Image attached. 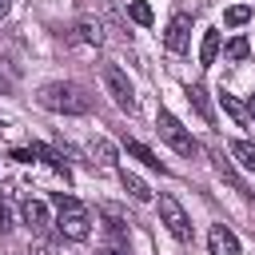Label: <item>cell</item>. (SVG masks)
Instances as JSON below:
<instances>
[{
    "label": "cell",
    "mask_w": 255,
    "mask_h": 255,
    "mask_svg": "<svg viewBox=\"0 0 255 255\" xmlns=\"http://www.w3.org/2000/svg\"><path fill=\"white\" fill-rule=\"evenodd\" d=\"M36 100H40V108L60 112V116H84V112H92V96H88L80 84H72V80H52V84H44Z\"/></svg>",
    "instance_id": "6da1fadb"
},
{
    "label": "cell",
    "mask_w": 255,
    "mask_h": 255,
    "mask_svg": "<svg viewBox=\"0 0 255 255\" xmlns=\"http://www.w3.org/2000/svg\"><path fill=\"white\" fill-rule=\"evenodd\" d=\"M56 227L64 239H88L92 235V219H88V207L76 199V195H56Z\"/></svg>",
    "instance_id": "7a4b0ae2"
},
{
    "label": "cell",
    "mask_w": 255,
    "mask_h": 255,
    "mask_svg": "<svg viewBox=\"0 0 255 255\" xmlns=\"http://www.w3.org/2000/svg\"><path fill=\"white\" fill-rule=\"evenodd\" d=\"M155 131L167 139V147H171L175 155H187V159H191V155H199V139H195V135H191V131H187L171 112H159V116H155Z\"/></svg>",
    "instance_id": "3957f363"
},
{
    "label": "cell",
    "mask_w": 255,
    "mask_h": 255,
    "mask_svg": "<svg viewBox=\"0 0 255 255\" xmlns=\"http://www.w3.org/2000/svg\"><path fill=\"white\" fill-rule=\"evenodd\" d=\"M100 80H104V88H108V96H112V104L120 112H135V88H131L128 72H120L116 64H104L100 68Z\"/></svg>",
    "instance_id": "277c9868"
},
{
    "label": "cell",
    "mask_w": 255,
    "mask_h": 255,
    "mask_svg": "<svg viewBox=\"0 0 255 255\" xmlns=\"http://www.w3.org/2000/svg\"><path fill=\"white\" fill-rule=\"evenodd\" d=\"M159 219H163V227H167L179 243H187V239H191V219H187V211L179 207V199H175V195H159Z\"/></svg>",
    "instance_id": "5b68a950"
},
{
    "label": "cell",
    "mask_w": 255,
    "mask_h": 255,
    "mask_svg": "<svg viewBox=\"0 0 255 255\" xmlns=\"http://www.w3.org/2000/svg\"><path fill=\"white\" fill-rule=\"evenodd\" d=\"M187 40H191V16L187 12H175L171 16V24H167V32H163V44H167V52H187Z\"/></svg>",
    "instance_id": "8992f818"
},
{
    "label": "cell",
    "mask_w": 255,
    "mask_h": 255,
    "mask_svg": "<svg viewBox=\"0 0 255 255\" xmlns=\"http://www.w3.org/2000/svg\"><path fill=\"white\" fill-rule=\"evenodd\" d=\"M207 251H211V255H239V239H235V231L223 227V223H215V227L207 231Z\"/></svg>",
    "instance_id": "52a82bcc"
},
{
    "label": "cell",
    "mask_w": 255,
    "mask_h": 255,
    "mask_svg": "<svg viewBox=\"0 0 255 255\" xmlns=\"http://www.w3.org/2000/svg\"><path fill=\"white\" fill-rule=\"evenodd\" d=\"M88 155H92V163H100V167H116V147H112L104 135H92V139H88Z\"/></svg>",
    "instance_id": "ba28073f"
},
{
    "label": "cell",
    "mask_w": 255,
    "mask_h": 255,
    "mask_svg": "<svg viewBox=\"0 0 255 255\" xmlns=\"http://www.w3.org/2000/svg\"><path fill=\"white\" fill-rule=\"evenodd\" d=\"M211 163H215V175H219V179H227V183H231V187H235V191H247V183H243V179H239V171H235V167H231V159H227V155H223V151H219V147H215V151H211Z\"/></svg>",
    "instance_id": "9c48e42d"
},
{
    "label": "cell",
    "mask_w": 255,
    "mask_h": 255,
    "mask_svg": "<svg viewBox=\"0 0 255 255\" xmlns=\"http://www.w3.org/2000/svg\"><path fill=\"white\" fill-rule=\"evenodd\" d=\"M120 183H124V191H128V195H131L135 203H147V199H151V187H147V183H143V179H139L135 171L120 167Z\"/></svg>",
    "instance_id": "30bf717a"
},
{
    "label": "cell",
    "mask_w": 255,
    "mask_h": 255,
    "mask_svg": "<svg viewBox=\"0 0 255 255\" xmlns=\"http://www.w3.org/2000/svg\"><path fill=\"white\" fill-rule=\"evenodd\" d=\"M48 203H40V199H28L24 203V223L32 227V231H40V227H48Z\"/></svg>",
    "instance_id": "8fae6325"
},
{
    "label": "cell",
    "mask_w": 255,
    "mask_h": 255,
    "mask_svg": "<svg viewBox=\"0 0 255 255\" xmlns=\"http://www.w3.org/2000/svg\"><path fill=\"white\" fill-rule=\"evenodd\" d=\"M215 56H219V28H207L199 40V64L207 68V64H215Z\"/></svg>",
    "instance_id": "7c38bea8"
},
{
    "label": "cell",
    "mask_w": 255,
    "mask_h": 255,
    "mask_svg": "<svg viewBox=\"0 0 255 255\" xmlns=\"http://www.w3.org/2000/svg\"><path fill=\"white\" fill-rule=\"evenodd\" d=\"M219 108H223V112H227V116L235 120V128H247V124H251V116H247V108H243V104H239L235 96H227V92H219Z\"/></svg>",
    "instance_id": "4fadbf2b"
},
{
    "label": "cell",
    "mask_w": 255,
    "mask_h": 255,
    "mask_svg": "<svg viewBox=\"0 0 255 255\" xmlns=\"http://www.w3.org/2000/svg\"><path fill=\"white\" fill-rule=\"evenodd\" d=\"M187 100H191V108H195V112H199L207 124L215 120V112H211V104H207V92H203L199 84H187Z\"/></svg>",
    "instance_id": "5bb4252c"
},
{
    "label": "cell",
    "mask_w": 255,
    "mask_h": 255,
    "mask_svg": "<svg viewBox=\"0 0 255 255\" xmlns=\"http://www.w3.org/2000/svg\"><path fill=\"white\" fill-rule=\"evenodd\" d=\"M76 32H80L88 44H104V40H108V36H104V24H100V20H92V16H84V20L76 24Z\"/></svg>",
    "instance_id": "9a60e30c"
},
{
    "label": "cell",
    "mask_w": 255,
    "mask_h": 255,
    "mask_svg": "<svg viewBox=\"0 0 255 255\" xmlns=\"http://www.w3.org/2000/svg\"><path fill=\"white\" fill-rule=\"evenodd\" d=\"M231 155H235L247 171H255V143H251V139H231Z\"/></svg>",
    "instance_id": "2e32d148"
},
{
    "label": "cell",
    "mask_w": 255,
    "mask_h": 255,
    "mask_svg": "<svg viewBox=\"0 0 255 255\" xmlns=\"http://www.w3.org/2000/svg\"><path fill=\"white\" fill-rule=\"evenodd\" d=\"M128 155H135V159H139L143 167H151V171H167V167H163V163H159V159H155L143 143H135V139H128Z\"/></svg>",
    "instance_id": "e0dca14e"
},
{
    "label": "cell",
    "mask_w": 255,
    "mask_h": 255,
    "mask_svg": "<svg viewBox=\"0 0 255 255\" xmlns=\"http://www.w3.org/2000/svg\"><path fill=\"white\" fill-rule=\"evenodd\" d=\"M223 56L239 64V60H247V56H251V44H247L243 36H235V40H227V44H223Z\"/></svg>",
    "instance_id": "ac0fdd59"
},
{
    "label": "cell",
    "mask_w": 255,
    "mask_h": 255,
    "mask_svg": "<svg viewBox=\"0 0 255 255\" xmlns=\"http://www.w3.org/2000/svg\"><path fill=\"white\" fill-rule=\"evenodd\" d=\"M104 219H108V231H112L116 239H128V219H124L116 207H104Z\"/></svg>",
    "instance_id": "d6986e66"
},
{
    "label": "cell",
    "mask_w": 255,
    "mask_h": 255,
    "mask_svg": "<svg viewBox=\"0 0 255 255\" xmlns=\"http://www.w3.org/2000/svg\"><path fill=\"white\" fill-rule=\"evenodd\" d=\"M247 20H251V8H247V4H235V8L223 12V24H227V28H239V24H247Z\"/></svg>",
    "instance_id": "ffe728a7"
},
{
    "label": "cell",
    "mask_w": 255,
    "mask_h": 255,
    "mask_svg": "<svg viewBox=\"0 0 255 255\" xmlns=\"http://www.w3.org/2000/svg\"><path fill=\"white\" fill-rule=\"evenodd\" d=\"M128 16H131L135 24H143V28L151 24V8H147L143 0H131V4H128Z\"/></svg>",
    "instance_id": "44dd1931"
},
{
    "label": "cell",
    "mask_w": 255,
    "mask_h": 255,
    "mask_svg": "<svg viewBox=\"0 0 255 255\" xmlns=\"http://www.w3.org/2000/svg\"><path fill=\"white\" fill-rule=\"evenodd\" d=\"M96 255H128V247H120V243H108V247H100Z\"/></svg>",
    "instance_id": "7402d4cb"
},
{
    "label": "cell",
    "mask_w": 255,
    "mask_h": 255,
    "mask_svg": "<svg viewBox=\"0 0 255 255\" xmlns=\"http://www.w3.org/2000/svg\"><path fill=\"white\" fill-rule=\"evenodd\" d=\"M28 255H56V247H52V243H36Z\"/></svg>",
    "instance_id": "603a6c76"
},
{
    "label": "cell",
    "mask_w": 255,
    "mask_h": 255,
    "mask_svg": "<svg viewBox=\"0 0 255 255\" xmlns=\"http://www.w3.org/2000/svg\"><path fill=\"white\" fill-rule=\"evenodd\" d=\"M247 116H251V124H255V96L247 100Z\"/></svg>",
    "instance_id": "cb8c5ba5"
},
{
    "label": "cell",
    "mask_w": 255,
    "mask_h": 255,
    "mask_svg": "<svg viewBox=\"0 0 255 255\" xmlns=\"http://www.w3.org/2000/svg\"><path fill=\"white\" fill-rule=\"evenodd\" d=\"M8 227V211H4V203H0V231Z\"/></svg>",
    "instance_id": "d4e9b609"
},
{
    "label": "cell",
    "mask_w": 255,
    "mask_h": 255,
    "mask_svg": "<svg viewBox=\"0 0 255 255\" xmlns=\"http://www.w3.org/2000/svg\"><path fill=\"white\" fill-rule=\"evenodd\" d=\"M8 8H12V0H0V16H8Z\"/></svg>",
    "instance_id": "484cf974"
},
{
    "label": "cell",
    "mask_w": 255,
    "mask_h": 255,
    "mask_svg": "<svg viewBox=\"0 0 255 255\" xmlns=\"http://www.w3.org/2000/svg\"><path fill=\"white\" fill-rule=\"evenodd\" d=\"M8 88H12V84H8V76H0V96H4Z\"/></svg>",
    "instance_id": "4316f807"
},
{
    "label": "cell",
    "mask_w": 255,
    "mask_h": 255,
    "mask_svg": "<svg viewBox=\"0 0 255 255\" xmlns=\"http://www.w3.org/2000/svg\"><path fill=\"white\" fill-rule=\"evenodd\" d=\"M4 128H8V124H4V120H0V131H4Z\"/></svg>",
    "instance_id": "83f0119b"
}]
</instances>
